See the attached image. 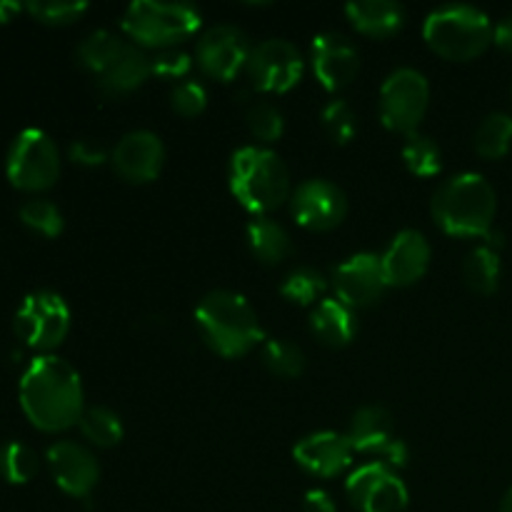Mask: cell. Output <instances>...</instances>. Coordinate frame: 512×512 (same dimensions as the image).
Instances as JSON below:
<instances>
[{
	"label": "cell",
	"mask_w": 512,
	"mask_h": 512,
	"mask_svg": "<svg viewBox=\"0 0 512 512\" xmlns=\"http://www.w3.org/2000/svg\"><path fill=\"white\" fill-rule=\"evenodd\" d=\"M290 213L300 228L313 230V233H330L348 215V195L330 180H305L290 198Z\"/></svg>",
	"instance_id": "cell-13"
},
{
	"label": "cell",
	"mask_w": 512,
	"mask_h": 512,
	"mask_svg": "<svg viewBox=\"0 0 512 512\" xmlns=\"http://www.w3.org/2000/svg\"><path fill=\"white\" fill-rule=\"evenodd\" d=\"M190 68H193V60L185 50H160L158 55L153 58V75L165 80H180L183 83L188 78Z\"/></svg>",
	"instance_id": "cell-38"
},
{
	"label": "cell",
	"mask_w": 512,
	"mask_h": 512,
	"mask_svg": "<svg viewBox=\"0 0 512 512\" xmlns=\"http://www.w3.org/2000/svg\"><path fill=\"white\" fill-rule=\"evenodd\" d=\"M310 63L318 83L330 93L353 85L360 73V53L350 38L343 33H320L313 38Z\"/></svg>",
	"instance_id": "cell-15"
},
{
	"label": "cell",
	"mask_w": 512,
	"mask_h": 512,
	"mask_svg": "<svg viewBox=\"0 0 512 512\" xmlns=\"http://www.w3.org/2000/svg\"><path fill=\"white\" fill-rule=\"evenodd\" d=\"M430 105V85L423 73L400 68L388 75L380 88V120L400 135L418 133Z\"/></svg>",
	"instance_id": "cell-9"
},
{
	"label": "cell",
	"mask_w": 512,
	"mask_h": 512,
	"mask_svg": "<svg viewBox=\"0 0 512 512\" xmlns=\"http://www.w3.org/2000/svg\"><path fill=\"white\" fill-rule=\"evenodd\" d=\"M5 173L18 190L40 193L58 183L60 153L55 140L40 128H25L15 135L5 158Z\"/></svg>",
	"instance_id": "cell-7"
},
{
	"label": "cell",
	"mask_w": 512,
	"mask_h": 512,
	"mask_svg": "<svg viewBox=\"0 0 512 512\" xmlns=\"http://www.w3.org/2000/svg\"><path fill=\"white\" fill-rule=\"evenodd\" d=\"M78 428L83 433V438L98 445V448H115V445H120V440L125 435L123 420L118 418V413H113L110 408H103V405L85 408Z\"/></svg>",
	"instance_id": "cell-26"
},
{
	"label": "cell",
	"mask_w": 512,
	"mask_h": 512,
	"mask_svg": "<svg viewBox=\"0 0 512 512\" xmlns=\"http://www.w3.org/2000/svg\"><path fill=\"white\" fill-rule=\"evenodd\" d=\"M263 363L278 378H298L305 370V355L290 340H268L263 345Z\"/></svg>",
	"instance_id": "cell-32"
},
{
	"label": "cell",
	"mask_w": 512,
	"mask_h": 512,
	"mask_svg": "<svg viewBox=\"0 0 512 512\" xmlns=\"http://www.w3.org/2000/svg\"><path fill=\"white\" fill-rule=\"evenodd\" d=\"M345 15L360 35L378 40L398 35L408 20L403 5L393 0H355L345 5Z\"/></svg>",
	"instance_id": "cell-21"
},
{
	"label": "cell",
	"mask_w": 512,
	"mask_h": 512,
	"mask_svg": "<svg viewBox=\"0 0 512 512\" xmlns=\"http://www.w3.org/2000/svg\"><path fill=\"white\" fill-rule=\"evenodd\" d=\"M123 43L125 40L120 38V35L110 33V30H95V33H90L88 38L78 45L75 58H78V63L83 65L88 73H93L95 78H98V75L108 68L110 60L118 55Z\"/></svg>",
	"instance_id": "cell-30"
},
{
	"label": "cell",
	"mask_w": 512,
	"mask_h": 512,
	"mask_svg": "<svg viewBox=\"0 0 512 512\" xmlns=\"http://www.w3.org/2000/svg\"><path fill=\"white\" fill-rule=\"evenodd\" d=\"M328 293V278L315 268H298L283 280L280 285V295L288 303L300 305V308H310V305L323 303V295Z\"/></svg>",
	"instance_id": "cell-28"
},
{
	"label": "cell",
	"mask_w": 512,
	"mask_h": 512,
	"mask_svg": "<svg viewBox=\"0 0 512 512\" xmlns=\"http://www.w3.org/2000/svg\"><path fill=\"white\" fill-rule=\"evenodd\" d=\"M403 163L418 178H433L443 168V153H440V145L430 135L418 130V133L405 135Z\"/></svg>",
	"instance_id": "cell-27"
},
{
	"label": "cell",
	"mask_w": 512,
	"mask_h": 512,
	"mask_svg": "<svg viewBox=\"0 0 512 512\" xmlns=\"http://www.w3.org/2000/svg\"><path fill=\"white\" fill-rule=\"evenodd\" d=\"M245 70L258 90L283 95L303 80L305 60L290 40L270 38L255 45Z\"/></svg>",
	"instance_id": "cell-10"
},
{
	"label": "cell",
	"mask_w": 512,
	"mask_h": 512,
	"mask_svg": "<svg viewBox=\"0 0 512 512\" xmlns=\"http://www.w3.org/2000/svg\"><path fill=\"white\" fill-rule=\"evenodd\" d=\"M20 408L45 433H60L80 423L85 395L80 373L58 355H38L20 378Z\"/></svg>",
	"instance_id": "cell-1"
},
{
	"label": "cell",
	"mask_w": 512,
	"mask_h": 512,
	"mask_svg": "<svg viewBox=\"0 0 512 512\" xmlns=\"http://www.w3.org/2000/svg\"><path fill=\"white\" fill-rule=\"evenodd\" d=\"M70 158L78 165H88V168H95V165H103L108 158V150L103 148L95 140H75L70 145Z\"/></svg>",
	"instance_id": "cell-39"
},
{
	"label": "cell",
	"mask_w": 512,
	"mask_h": 512,
	"mask_svg": "<svg viewBox=\"0 0 512 512\" xmlns=\"http://www.w3.org/2000/svg\"><path fill=\"white\" fill-rule=\"evenodd\" d=\"M323 130L335 145H348L358 133V115L348 100H333L323 110Z\"/></svg>",
	"instance_id": "cell-35"
},
{
	"label": "cell",
	"mask_w": 512,
	"mask_h": 512,
	"mask_svg": "<svg viewBox=\"0 0 512 512\" xmlns=\"http://www.w3.org/2000/svg\"><path fill=\"white\" fill-rule=\"evenodd\" d=\"M293 458L300 468L315 478H338L353 465L355 448L350 443L348 433H335V430H320L308 435L293 448Z\"/></svg>",
	"instance_id": "cell-18"
},
{
	"label": "cell",
	"mask_w": 512,
	"mask_h": 512,
	"mask_svg": "<svg viewBox=\"0 0 512 512\" xmlns=\"http://www.w3.org/2000/svg\"><path fill=\"white\" fill-rule=\"evenodd\" d=\"M20 10H23V5L15 3V0H0V23H8V20H13Z\"/></svg>",
	"instance_id": "cell-42"
},
{
	"label": "cell",
	"mask_w": 512,
	"mask_h": 512,
	"mask_svg": "<svg viewBox=\"0 0 512 512\" xmlns=\"http://www.w3.org/2000/svg\"><path fill=\"white\" fill-rule=\"evenodd\" d=\"M38 23L45 25H73L75 20L88 13V3L83 0H33L25 5Z\"/></svg>",
	"instance_id": "cell-34"
},
{
	"label": "cell",
	"mask_w": 512,
	"mask_h": 512,
	"mask_svg": "<svg viewBox=\"0 0 512 512\" xmlns=\"http://www.w3.org/2000/svg\"><path fill=\"white\" fill-rule=\"evenodd\" d=\"M463 280L473 293L493 295L500 285V255L490 245H480L468 253L463 263Z\"/></svg>",
	"instance_id": "cell-25"
},
{
	"label": "cell",
	"mask_w": 512,
	"mask_h": 512,
	"mask_svg": "<svg viewBox=\"0 0 512 512\" xmlns=\"http://www.w3.org/2000/svg\"><path fill=\"white\" fill-rule=\"evenodd\" d=\"M512 145V115L490 113L475 130V150L485 160H500Z\"/></svg>",
	"instance_id": "cell-29"
},
{
	"label": "cell",
	"mask_w": 512,
	"mask_h": 512,
	"mask_svg": "<svg viewBox=\"0 0 512 512\" xmlns=\"http://www.w3.org/2000/svg\"><path fill=\"white\" fill-rule=\"evenodd\" d=\"M310 330L328 348H345L358 335V315L338 298H325L310 313Z\"/></svg>",
	"instance_id": "cell-23"
},
{
	"label": "cell",
	"mask_w": 512,
	"mask_h": 512,
	"mask_svg": "<svg viewBox=\"0 0 512 512\" xmlns=\"http://www.w3.org/2000/svg\"><path fill=\"white\" fill-rule=\"evenodd\" d=\"M250 253L263 265H280L293 255V238L268 215H258L248 223Z\"/></svg>",
	"instance_id": "cell-24"
},
{
	"label": "cell",
	"mask_w": 512,
	"mask_h": 512,
	"mask_svg": "<svg viewBox=\"0 0 512 512\" xmlns=\"http://www.w3.org/2000/svg\"><path fill=\"white\" fill-rule=\"evenodd\" d=\"M348 438L353 443L355 453L368 455V458H378L398 435H395V420L390 410L380 408V405H365L350 420Z\"/></svg>",
	"instance_id": "cell-22"
},
{
	"label": "cell",
	"mask_w": 512,
	"mask_h": 512,
	"mask_svg": "<svg viewBox=\"0 0 512 512\" xmlns=\"http://www.w3.org/2000/svg\"><path fill=\"white\" fill-rule=\"evenodd\" d=\"M250 53L253 48L243 30L235 25H215L200 35L195 63L203 75L228 83V80L238 78L240 70L248 68Z\"/></svg>",
	"instance_id": "cell-12"
},
{
	"label": "cell",
	"mask_w": 512,
	"mask_h": 512,
	"mask_svg": "<svg viewBox=\"0 0 512 512\" xmlns=\"http://www.w3.org/2000/svg\"><path fill=\"white\" fill-rule=\"evenodd\" d=\"M20 220L38 235H45V238H58L63 233V213L50 200L35 198L23 203L20 205Z\"/></svg>",
	"instance_id": "cell-33"
},
{
	"label": "cell",
	"mask_w": 512,
	"mask_h": 512,
	"mask_svg": "<svg viewBox=\"0 0 512 512\" xmlns=\"http://www.w3.org/2000/svg\"><path fill=\"white\" fill-rule=\"evenodd\" d=\"M170 105L183 118H198L208 108V90L198 80H183L175 83L173 93H170Z\"/></svg>",
	"instance_id": "cell-37"
},
{
	"label": "cell",
	"mask_w": 512,
	"mask_h": 512,
	"mask_svg": "<svg viewBox=\"0 0 512 512\" xmlns=\"http://www.w3.org/2000/svg\"><path fill=\"white\" fill-rule=\"evenodd\" d=\"M348 500L360 512H403L410 493L400 475L383 463H365L355 470L345 485Z\"/></svg>",
	"instance_id": "cell-11"
},
{
	"label": "cell",
	"mask_w": 512,
	"mask_h": 512,
	"mask_svg": "<svg viewBox=\"0 0 512 512\" xmlns=\"http://www.w3.org/2000/svg\"><path fill=\"white\" fill-rule=\"evenodd\" d=\"M423 38L440 58L468 63L493 43V23L473 5H443L425 18Z\"/></svg>",
	"instance_id": "cell-5"
},
{
	"label": "cell",
	"mask_w": 512,
	"mask_h": 512,
	"mask_svg": "<svg viewBox=\"0 0 512 512\" xmlns=\"http://www.w3.org/2000/svg\"><path fill=\"white\" fill-rule=\"evenodd\" d=\"M493 43L505 53H512V15H505L493 28Z\"/></svg>",
	"instance_id": "cell-41"
},
{
	"label": "cell",
	"mask_w": 512,
	"mask_h": 512,
	"mask_svg": "<svg viewBox=\"0 0 512 512\" xmlns=\"http://www.w3.org/2000/svg\"><path fill=\"white\" fill-rule=\"evenodd\" d=\"M110 165L125 183H153L165 165L163 140L150 130H133L118 140L110 153Z\"/></svg>",
	"instance_id": "cell-16"
},
{
	"label": "cell",
	"mask_w": 512,
	"mask_h": 512,
	"mask_svg": "<svg viewBox=\"0 0 512 512\" xmlns=\"http://www.w3.org/2000/svg\"><path fill=\"white\" fill-rule=\"evenodd\" d=\"M150 75H153V58H148L143 48L125 40L118 55L110 60L108 68L95 80H98L100 93L108 95V98H120V95L138 90Z\"/></svg>",
	"instance_id": "cell-20"
},
{
	"label": "cell",
	"mask_w": 512,
	"mask_h": 512,
	"mask_svg": "<svg viewBox=\"0 0 512 512\" xmlns=\"http://www.w3.org/2000/svg\"><path fill=\"white\" fill-rule=\"evenodd\" d=\"M500 512H512V488L505 493L503 503H500Z\"/></svg>",
	"instance_id": "cell-43"
},
{
	"label": "cell",
	"mask_w": 512,
	"mask_h": 512,
	"mask_svg": "<svg viewBox=\"0 0 512 512\" xmlns=\"http://www.w3.org/2000/svg\"><path fill=\"white\" fill-rule=\"evenodd\" d=\"M48 468L55 485L73 498H90L100 480L95 455L73 440H58L48 448Z\"/></svg>",
	"instance_id": "cell-17"
},
{
	"label": "cell",
	"mask_w": 512,
	"mask_h": 512,
	"mask_svg": "<svg viewBox=\"0 0 512 512\" xmlns=\"http://www.w3.org/2000/svg\"><path fill=\"white\" fill-rule=\"evenodd\" d=\"M38 455L23 443H5L0 448V478L10 485H25L38 475Z\"/></svg>",
	"instance_id": "cell-31"
},
{
	"label": "cell",
	"mask_w": 512,
	"mask_h": 512,
	"mask_svg": "<svg viewBox=\"0 0 512 512\" xmlns=\"http://www.w3.org/2000/svg\"><path fill=\"white\" fill-rule=\"evenodd\" d=\"M15 335L28 348L50 355L70 330V308L53 290H35L25 295L15 313Z\"/></svg>",
	"instance_id": "cell-8"
},
{
	"label": "cell",
	"mask_w": 512,
	"mask_h": 512,
	"mask_svg": "<svg viewBox=\"0 0 512 512\" xmlns=\"http://www.w3.org/2000/svg\"><path fill=\"white\" fill-rule=\"evenodd\" d=\"M430 250L428 238L418 230H403L393 238L380 260H383V273L388 280V288H410L420 283L430 268Z\"/></svg>",
	"instance_id": "cell-19"
},
{
	"label": "cell",
	"mask_w": 512,
	"mask_h": 512,
	"mask_svg": "<svg viewBox=\"0 0 512 512\" xmlns=\"http://www.w3.org/2000/svg\"><path fill=\"white\" fill-rule=\"evenodd\" d=\"M430 210L443 233L453 238H485L493 230L498 195L480 173H460L435 190Z\"/></svg>",
	"instance_id": "cell-3"
},
{
	"label": "cell",
	"mask_w": 512,
	"mask_h": 512,
	"mask_svg": "<svg viewBox=\"0 0 512 512\" xmlns=\"http://www.w3.org/2000/svg\"><path fill=\"white\" fill-rule=\"evenodd\" d=\"M245 123H248L250 135H253L255 140H260V143H275V140H280V135H283L285 130L283 113L270 103L253 105V108L248 110Z\"/></svg>",
	"instance_id": "cell-36"
},
{
	"label": "cell",
	"mask_w": 512,
	"mask_h": 512,
	"mask_svg": "<svg viewBox=\"0 0 512 512\" xmlns=\"http://www.w3.org/2000/svg\"><path fill=\"white\" fill-rule=\"evenodd\" d=\"M200 338L220 358H245L263 343V325L248 298L233 290H213L195 308Z\"/></svg>",
	"instance_id": "cell-2"
},
{
	"label": "cell",
	"mask_w": 512,
	"mask_h": 512,
	"mask_svg": "<svg viewBox=\"0 0 512 512\" xmlns=\"http://www.w3.org/2000/svg\"><path fill=\"white\" fill-rule=\"evenodd\" d=\"M303 512H338L335 500L328 490H310L303 498Z\"/></svg>",
	"instance_id": "cell-40"
},
{
	"label": "cell",
	"mask_w": 512,
	"mask_h": 512,
	"mask_svg": "<svg viewBox=\"0 0 512 512\" xmlns=\"http://www.w3.org/2000/svg\"><path fill=\"white\" fill-rule=\"evenodd\" d=\"M333 288L340 303L360 310L378 303L388 290L383 260L373 253H358L333 270Z\"/></svg>",
	"instance_id": "cell-14"
},
{
	"label": "cell",
	"mask_w": 512,
	"mask_h": 512,
	"mask_svg": "<svg viewBox=\"0 0 512 512\" xmlns=\"http://www.w3.org/2000/svg\"><path fill=\"white\" fill-rule=\"evenodd\" d=\"M228 183L233 198L248 213H253V218L273 213L293 198L288 165L278 153L260 145H245L235 150L230 158Z\"/></svg>",
	"instance_id": "cell-4"
},
{
	"label": "cell",
	"mask_w": 512,
	"mask_h": 512,
	"mask_svg": "<svg viewBox=\"0 0 512 512\" xmlns=\"http://www.w3.org/2000/svg\"><path fill=\"white\" fill-rule=\"evenodd\" d=\"M200 10L188 3H155L140 0L123 15V30L138 48L173 50L198 33Z\"/></svg>",
	"instance_id": "cell-6"
}]
</instances>
